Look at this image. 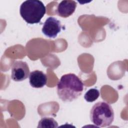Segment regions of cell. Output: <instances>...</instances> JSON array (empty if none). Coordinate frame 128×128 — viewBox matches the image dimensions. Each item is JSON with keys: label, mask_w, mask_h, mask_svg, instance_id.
Returning a JSON list of instances; mask_svg holds the SVG:
<instances>
[{"label": "cell", "mask_w": 128, "mask_h": 128, "mask_svg": "<svg viewBox=\"0 0 128 128\" xmlns=\"http://www.w3.org/2000/svg\"><path fill=\"white\" fill-rule=\"evenodd\" d=\"M84 84L74 74L63 75L60 79L56 92L58 98L63 102H70L77 99L82 93Z\"/></svg>", "instance_id": "obj_1"}, {"label": "cell", "mask_w": 128, "mask_h": 128, "mask_svg": "<svg viewBox=\"0 0 128 128\" xmlns=\"http://www.w3.org/2000/svg\"><path fill=\"white\" fill-rule=\"evenodd\" d=\"M91 122L98 127L108 126L114 120V111L112 106L104 102L95 104L90 111Z\"/></svg>", "instance_id": "obj_2"}, {"label": "cell", "mask_w": 128, "mask_h": 128, "mask_svg": "<svg viewBox=\"0 0 128 128\" xmlns=\"http://www.w3.org/2000/svg\"><path fill=\"white\" fill-rule=\"evenodd\" d=\"M46 12V6L38 0H26L22 4L20 8V16L29 24L39 23Z\"/></svg>", "instance_id": "obj_3"}, {"label": "cell", "mask_w": 128, "mask_h": 128, "mask_svg": "<svg viewBox=\"0 0 128 128\" xmlns=\"http://www.w3.org/2000/svg\"><path fill=\"white\" fill-rule=\"evenodd\" d=\"M30 68L27 63L22 60L15 61L11 68V78L16 82H21L29 76Z\"/></svg>", "instance_id": "obj_4"}, {"label": "cell", "mask_w": 128, "mask_h": 128, "mask_svg": "<svg viewBox=\"0 0 128 128\" xmlns=\"http://www.w3.org/2000/svg\"><path fill=\"white\" fill-rule=\"evenodd\" d=\"M62 25L60 21L54 17L50 16L46 18L44 24L42 32L49 38H55L60 32Z\"/></svg>", "instance_id": "obj_5"}, {"label": "cell", "mask_w": 128, "mask_h": 128, "mask_svg": "<svg viewBox=\"0 0 128 128\" xmlns=\"http://www.w3.org/2000/svg\"><path fill=\"white\" fill-rule=\"evenodd\" d=\"M76 7V3L74 0H62L58 4L56 12L58 16L66 18L73 14Z\"/></svg>", "instance_id": "obj_6"}, {"label": "cell", "mask_w": 128, "mask_h": 128, "mask_svg": "<svg viewBox=\"0 0 128 128\" xmlns=\"http://www.w3.org/2000/svg\"><path fill=\"white\" fill-rule=\"evenodd\" d=\"M29 82L33 88H42L46 84L47 76L42 71L35 70L30 74Z\"/></svg>", "instance_id": "obj_7"}, {"label": "cell", "mask_w": 128, "mask_h": 128, "mask_svg": "<svg viewBox=\"0 0 128 128\" xmlns=\"http://www.w3.org/2000/svg\"><path fill=\"white\" fill-rule=\"evenodd\" d=\"M58 127V122L54 118L50 117H44L38 122V128H56Z\"/></svg>", "instance_id": "obj_8"}, {"label": "cell", "mask_w": 128, "mask_h": 128, "mask_svg": "<svg viewBox=\"0 0 128 128\" xmlns=\"http://www.w3.org/2000/svg\"><path fill=\"white\" fill-rule=\"evenodd\" d=\"M100 96V92L96 88H90L84 95V98L87 102H92L95 101Z\"/></svg>", "instance_id": "obj_9"}]
</instances>
